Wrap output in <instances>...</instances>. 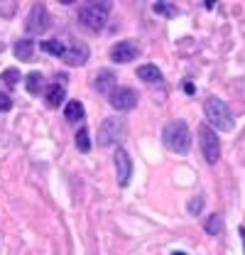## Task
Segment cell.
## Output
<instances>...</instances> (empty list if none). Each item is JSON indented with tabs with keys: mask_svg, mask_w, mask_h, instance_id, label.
<instances>
[{
	"mask_svg": "<svg viewBox=\"0 0 245 255\" xmlns=\"http://www.w3.org/2000/svg\"><path fill=\"white\" fill-rule=\"evenodd\" d=\"M162 142L167 150H172L177 155H186L191 147V130L184 121H172L162 130Z\"/></svg>",
	"mask_w": 245,
	"mask_h": 255,
	"instance_id": "6da1fadb",
	"label": "cell"
},
{
	"mask_svg": "<svg viewBox=\"0 0 245 255\" xmlns=\"http://www.w3.org/2000/svg\"><path fill=\"white\" fill-rule=\"evenodd\" d=\"M204 113H206L209 126L218 128V130H226V132H228V130L236 128V118H233L228 103L221 101L218 96H209V98L204 101Z\"/></svg>",
	"mask_w": 245,
	"mask_h": 255,
	"instance_id": "7a4b0ae2",
	"label": "cell"
},
{
	"mask_svg": "<svg viewBox=\"0 0 245 255\" xmlns=\"http://www.w3.org/2000/svg\"><path fill=\"white\" fill-rule=\"evenodd\" d=\"M76 17L84 27L93 32H101L111 17V2H84L76 10Z\"/></svg>",
	"mask_w": 245,
	"mask_h": 255,
	"instance_id": "3957f363",
	"label": "cell"
},
{
	"mask_svg": "<svg viewBox=\"0 0 245 255\" xmlns=\"http://www.w3.org/2000/svg\"><path fill=\"white\" fill-rule=\"evenodd\" d=\"M199 145H201V152H204V159L209 164H216L221 159V140L216 135V130L209 123H201L199 126Z\"/></svg>",
	"mask_w": 245,
	"mask_h": 255,
	"instance_id": "277c9868",
	"label": "cell"
},
{
	"mask_svg": "<svg viewBox=\"0 0 245 255\" xmlns=\"http://www.w3.org/2000/svg\"><path fill=\"white\" fill-rule=\"evenodd\" d=\"M122 137H125V123H122L121 118H116V116L106 118V121L101 123V128H98V145H101V147L118 145Z\"/></svg>",
	"mask_w": 245,
	"mask_h": 255,
	"instance_id": "5b68a950",
	"label": "cell"
},
{
	"mask_svg": "<svg viewBox=\"0 0 245 255\" xmlns=\"http://www.w3.org/2000/svg\"><path fill=\"white\" fill-rule=\"evenodd\" d=\"M49 27H52V17H49L47 5H42V2L32 5L30 15L25 20V32L27 34H39V32H47Z\"/></svg>",
	"mask_w": 245,
	"mask_h": 255,
	"instance_id": "8992f818",
	"label": "cell"
},
{
	"mask_svg": "<svg viewBox=\"0 0 245 255\" xmlns=\"http://www.w3.org/2000/svg\"><path fill=\"white\" fill-rule=\"evenodd\" d=\"M113 162H116V177H118V187H127L130 184V177H132V159L127 155L125 147H116L113 152Z\"/></svg>",
	"mask_w": 245,
	"mask_h": 255,
	"instance_id": "52a82bcc",
	"label": "cell"
},
{
	"mask_svg": "<svg viewBox=\"0 0 245 255\" xmlns=\"http://www.w3.org/2000/svg\"><path fill=\"white\" fill-rule=\"evenodd\" d=\"M108 101H111V106L116 111H132L137 106V94L132 89H127V86H116L113 94L108 96Z\"/></svg>",
	"mask_w": 245,
	"mask_h": 255,
	"instance_id": "ba28073f",
	"label": "cell"
},
{
	"mask_svg": "<svg viewBox=\"0 0 245 255\" xmlns=\"http://www.w3.org/2000/svg\"><path fill=\"white\" fill-rule=\"evenodd\" d=\"M140 54V49H137V44L135 42H118V44H113V49H111V62L116 64H127L132 62L135 57Z\"/></svg>",
	"mask_w": 245,
	"mask_h": 255,
	"instance_id": "9c48e42d",
	"label": "cell"
},
{
	"mask_svg": "<svg viewBox=\"0 0 245 255\" xmlns=\"http://www.w3.org/2000/svg\"><path fill=\"white\" fill-rule=\"evenodd\" d=\"M64 62L69 64V66H76V64H86V62H89V47H86L84 42H74L71 47H66Z\"/></svg>",
	"mask_w": 245,
	"mask_h": 255,
	"instance_id": "30bf717a",
	"label": "cell"
},
{
	"mask_svg": "<svg viewBox=\"0 0 245 255\" xmlns=\"http://www.w3.org/2000/svg\"><path fill=\"white\" fill-rule=\"evenodd\" d=\"M93 89L98 91V94H113V89H116V74L111 71V69H103V71H98V76H96V81H93Z\"/></svg>",
	"mask_w": 245,
	"mask_h": 255,
	"instance_id": "8fae6325",
	"label": "cell"
},
{
	"mask_svg": "<svg viewBox=\"0 0 245 255\" xmlns=\"http://www.w3.org/2000/svg\"><path fill=\"white\" fill-rule=\"evenodd\" d=\"M44 101H47L49 108H59V106H64V101H66V89H64L61 84L47 86V89H44Z\"/></svg>",
	"mask_w": 245,
	"mask_h": 255,
	"instance_id": "7c38bea8",
	"label": "cell"
},
{
	"mask_svg": "<svg viewBox=\"0 0 245 255\" xmlns=\"http://www.w3.org/2000/svg\"><path fill=\"white\" fill-rule=\"evenodd\" d=\"M15 57H17L20 62H32V59H34V42H32L30 37L15 42Z\"/></svg>",
	"mask_w": 245,
	"mask_h": 255,
	"instance_id": "4fadbf2b",
	"label": "cell"
},
{
	"mask_svg": "<svg viewBox=\"0 0 245 255\" xmlns=\"http://www.w3.org/2000/svg\"><path fill=\"white\" fill-rule=\"evenodd\" d=\"M84 116H86V111H84V103L81 101H69L64 106V118L69 123H79V121H84Z\"/></svg>",
	"mask_w": 245,
	"mask_h": 255,
	"instance_id": "5bb4252c",
	"label": "cell"
},
{
	"mask_svg": "<svg viewBox=\"0 0 245 255\" xmlns=\"http://www.w3.org/2000/svg\"><path fill=\"white\" fill-rule=\"evenodd\" d=\"M137 79H142L147 84H157V81H162V71L154 64H142V66H137Z\"/></svg>",
	"mask_w": 245,
	"mask_h": 255,
	"instance_id": "9a60e30c",
	"label": "cell"
},
{
	"mask_svg": "<svg viewBox=\"0 0 245 255\" xmlns=\"http://www.w3.org/2000/svg\"><path fill=\"white\" fill-rule=\"evenodd\" d=\"M39 49H44L47 54L59 57V59H64V54H66V44L61 39H44V42H39Z\"/></svg>",
	"mask_w": 245,
	"mask_h": 255,
	"instance_id": "2e32d148",
	"label": "cell"
},
{
	"mask_svg": "<svg viewBox=\"0 0 245 255\" xmlns=\"http://www.w3.org/2000/svg\"><path fill=\"white\" fill-rule=\"evenodd\" d=\"M74 142H76L79 152H84V155H86V152L91 150V135H89V128H79V130H76Z\"/></svg>",
	"mask_w": 245,
	"mask_h": 255,
	"instance_id": "e0dca14e",
	"label": "cell"
},
{
	"mask_svg": "<svg viewBox=\"0 0 245 255\" xmlns=\"http://www.w3.org/2000/svg\"><path fill=\"white\" fill-rule=\"evenodd\" d=\"M25 86H27V91H30L32 96H37L42 89H44V79H42V74H39V71H32V74H27Z\"/></svg>",
	"mask_w": 245,
	"mask_h": 255,
	"instance_id": "ac0fdd59",
	"label": "cell"
},
{
	"mask_svg": "<svg viewBox=\"0 0 245 255\" xmlns=\"http://www.w3.org/2000/svg\"><path fill=\"white\" fill-rule=\"evenodd\" d=\"M152 10L154 15H162V17H177L179 15V7L177 5H172V2H152Z\"/></svg>",
	"mask_w": 245,
	"mask_h": 255,
	"instance_id": "d6986e66",
	"label": "cell"
},
{
	"mask_svg": "<svg viewBox=\"0 0 245 255\" xmlns=\"http://www.w3.org/2000/svg\"><path fill=\"white\" fill-rule=\"evenodd\" d=\"M221 228H223V219H221L218 214H211V216L204 221V231H206L209 236H218Z\"/></svg>",
	"mask_w": 245,
	"mask_h": 255,
	"instance_id": "ffe728a7",
	"label": "cell"
},
{
	"mask_svg": "<svg viewBox=\"0 0 245 255\" xmlns=\"http://www.w3.org/2000/svg\"><path fill=\"white\" fill-rule=\"evenodd\" d=\"M0 81H2L5 86H15V84L20 81V69H5L2 76H0Z\"/></svg>",
	"mask_w": 245,
	"mask_h": 255,
	"instance_id": "44dd1931",
	"label": "cell"
},
{
	"mask_svg": "<svg viewBox=\"0 0 245 255\" xmlns=\"http://www.w3.org/2000/svg\"><path fill=\"white\" fill-rule=\"evenodd\" d=\"M201 211H204V196L191 199V201H189V214H191V216H199Z\"/></svg>",
	"mask_w": 245,
	"mask_h": 255,
	"instance_id": "7402d4cb",
	"label": "cell"
},
{
	"mask_svg": "<svg viewBox=\"0 0 245 255\" xmlns=\"http://www.w3.org/2000/svg\"><path fill=\"white\" fill-rule=\"evenodd\" d=\"M12 108V98L5 94V91H0V113H7Z\"/></svg>",
	"mask_w": 245,
	"mask_h": 255,
	"instance_id": "603a6c76",
	"label": "cell"
},
{
	"mask_svg": "<svg viewBox=\"0 0 245 255\" xmlns=\"http://www.w3.org/2000/svg\"><path fill=\"white\" fill-rule=\"evenodd\" d=\"M184 91L191 96V94H194V84H191V81H186V84H184Z\"/></svg>",
	"mask_w": 245,
	"mask_h": 255,
	"instance_id": "cb8c5ba5",
	"label": "cell"
},
{
	"mask_svg": "<svg viewBox=\"0 0 245 255\" xmlns=\"http://www.w3.org/2000/svg\"><path fill=\"white\" fill-rule=\"evenodd\" d=\"M238 233H241V238H243V251H245V226H241V228H238Z\"/></svg>",
	"mask_w": 245,
	"mask_h": 255,
	"instance_id": "d4e9b609",
	"label": "cell"
},
{
	"mask_svg": "<svg viewBox=\"0 0 245 255\" xmlns=\"http://www.w3.org/2000/svg\"><path fill=\"white\" fill-rule=\"evenodd\" d=\"M172 255H186V253H179V251H177V253H172Z\"/></svg>",
	"mask_w": 245,
	"mask_h": 255,
	"instance_id": "484cf974",
	"label": "cell"
},
{
	"mask_svg": "<svg viewBox=\"0 0 245 255\" xmlns=\"http://www.w3.org/2000/svg\"><path fill=\"white\" fill-rule=\"evenodd\" d=\"M2 49H5V47H2V42H0V52H2Z\"/></svg>",
	"mask_w": 245,
	"mask_h": 255,
	"instance_id": "4316f807",
	"label": "cell"
}]
</instances>
